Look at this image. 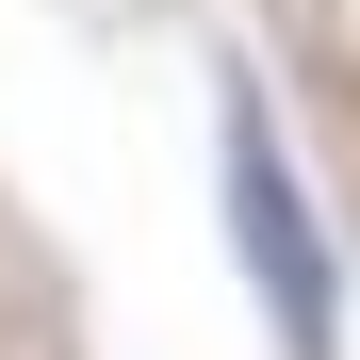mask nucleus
<instances>
[{"label": "nucleus", "mask_w": 360, "mask_h": 360, "mask_svg": "<svg viewBox=\"0 0 360 360\" xmlns=\"http://www.w3.org/2000/svg\"><path fill=\"white\" fill-rule=\"evenodd\" d=\"M213 148H229V246H246V278H262L278 360H344V262H328L311 180H295V148H278V115H262L246 66L213 82Z\"/></svg>", "instance_id": "f257e3e1"}]
</instances>
